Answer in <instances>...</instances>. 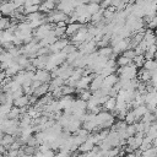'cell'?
<instances>
[{
    "label": "cell",
    "mask_w": 157,
    "mask_h": 157,
    "mask_svg": "<svg viewBox=\"0 0 157 157\" xmlns=\"http://www.w3.org/2000/svg\"><path fill=\"white\" fill-rule=\"evenodd\" d=\"M94 120H96V124L99 128V130L101 129H108L114 124V115L110 112L101 110L98 114H96Z\"/></svg>",
    "instance_id": "1"
},
{
    "label": "cell",
    "mask_w": 157,
    "mask_h": 157,
    "mask_svg": "<svg viewBox=\"0 0 157 157\" xmlns=\"http://www.w3.org/2000/svg\"><path fill=\"white\" fill-rule=\"evenodd\" d=\"M117 75L120 80H134L137 76V67L131 63L126 66L119 67L117 70Z\"/></svg>",
    "instance_id": "2"
},
{
    "label": "cell",
    "mask_w": 157,
    "mask_h": 157,
    "mask_svg": "<svg viewBox=\"0 0 157 157\" xmlns=\"http://www.w3.org/2000/svg\"><path fill=\"white\" fill-rule=\"evenodd\" d=\"M1 129L4 134L15 136L16 134H18V121L15 119H5L1 124Z\"/></svg>",
    "instance_id": "3"
},
{
    "label": "cell",
    "mask_w": 157,
    "mask_h": 157,
    "mask_svg": "<svg viewBox=\"0 0 157 157\" xmlns=\"http://www.w3.org/2000/svg\"><path fill=\"white\" fill-rule=\"evenodd\" d=\"M52 29H53V26L50 23L44 22L43 25H40L39 27H37L34 29V37H36V39H43Z\"/></svg>",
    "instance_id": "4"
},
{
    "label": "cell",
    "mask_w": 157,
    "mask_h": 157,
    "mask_svg": "<svg viewBox=\"0 0 157 157\" xmlns=\"http://www.w3.org/2000/svg\"><path fill=\"white\" fill-rule=\"evenodd\" d=\"M112 48V52L114 55L117 54H120V53H124L126 49H129V38H125V39H120L119 42H117L114 45L110 47Z\"/></svg>",
    "instance_id": "5"
},
{
    "label": "cell",
    "mask_w": 157,
    "mask_h": 157,
    "mask_svg": "<svg viewBox=\"0 0 157 157\" xmlns=\"http://www.w3.org/2000/svg\"><path fill=\"white\" fill-rule=\"evenodd\" d=\"M50 72L44 70V69H38L37 71H34V77L33 80L39 81L40 83H48L50 81Z\"/></svg>",
    "instance_id": "6"
},
{
    "label": "cell",
    "mask_w": 157,
    "mask_h": 157,
    "mask_svg": "<svg viewBox=\"0 0 157 157\" xmlns=\"http://www.w3.org/2000/svg\"><path fill=\"white\" fill-rule=\"evenodd\" d=\"M67 16L65 15V13H63L61 11H54V12H52L50 15H48V17H47V20L45 21H48L49 23H58V22H60V21H65L66 23H67Z\"/></svg>",
    "instance_id": "7"
},
{
    "label": "cell",
    "mask_w": 157,
    "mask_h": 157,
    "mask_svg": "<svg viewBox=\"0 0 157 157\" xmlns=\"http://www.w3.org/2000/svg\"><path fill=\"white\" fill-rule=\"evenodd\" d=\"M15 10V5L11 1H2L0 4V13L4 16H12Z\"/></svg>",
    "instance_id": "8"
},
{
    "label": "cell",
    "mask_w": 157,
    "mask_h": 157,
    "mask_svg": "<svg viewBox=\"0 0 157 157\" xmlns=\"http://www.w3.org/2000/svg\"><path fill=\"white\" fill-rule=\"evenodd\" d=\"M67 44H69V40H67V39H56L53 44H50V45L48 47V49H49V52H52V53H59V52H61Z\"/></svg>",
    "instance_id": "9"
},
{
    "label": "cell",
    "mask_w": 157,
    "mask_h": 157,
    "mask_svg": "<svg viewBox=\"0 0 157 157\" xmlns=\"http://www.w3.org/2000/svg\"><path fill=\"white\" fill-rule=\"evenodd\" d=\"M96 76V74H92V75H87V76H82L80 77L77 81H76V85L75 87H77V90H87L88 88V85L91 82V80Z\"/></svg>",
    "instance_id": "10"
},
{
    "label": "cell",
    "mask_w": 157,
    "mask_h": 157,
    "mask_svg": "<svg viewBox=\"0 0 157 157\" xmlns=\"http://www.w3.org/2000/svg\"><path fill=\"white\" fill-rule=\"evenodd\" d=\"M93 147H94V142H93L92 135H91V136H88V139H86L77 148H78V151H80L81 153H87V152H90Z\"/></svg>",
    "instance_id": "11"
},
{
    "label": "cell",
    "mask_w": 157,
    "mask_h": 157,
    "mask_svg": "<svg viewBox=\"0 0 157 157\" xmlns=\"http://www.w3.org/2000/svg\"><path fill=\"white\" fill-rule=\"evenodd\" d=\"M102 82H103V77L101 76V75H96L92 80H91V82H90V91H92V92H94V91H98L101 87H102Z\"/></svg>",
    "instance_id": "12"
},
{
    "label": "cell",
    "mask_w": 157,
    "mask_h": 157,
    "mask_svg": "<svg viewBox=\"0 0 157 157\" xmlns=\"http://www.w3.org/2000/svg\"><path fill=\"white\" fill-rule=\"evenodd\" d=\"M81 27H82V25H81V23H77V22L69 23V25L65 27V36H69V37L74 36Z\"/></svg>",
    "instance_id": "13"
},
{
    "label": "cell",
    "mask_w": 157,
    "mask_h": 157,
    "mask_svg": "<svg viewBox=\"0 0 157 157\" xmlns=\"http://www.w3.org/2000/svg\"><path fill=\"white\" fill-rule=\"evenodd\" d=\"M118 80H119V77H118L117 74H110V75L103 77L102 85H103V86H107V87H113V86L118 82Z\"/></svg>",
    "instance_id": "14"
},
{
    "label": "cell",
    "mask_w": 157,
    "mask_h": 157,
    "mask_svg": "<svg viewBox=\"0 0 157 157\" xmlns=\"http://www.w3.org/2000/svg\"><path fill=\"white\" fill-rule=\"evenodd\" d=\"M63 85H64V80H63L61 77L56 76V77H54V78H50V81H49V83H48V91L52 92L54 88L61 87Z\"/></svg>",
    "instance_id": "15"
},
{
    "label": "cell",
    "mask_w": 157,
    "mask_h": 157,
    "mask_svg": "<svg viewBox=\"0 0 157 157\" xmlns=\"http://www.w3.org/2000/svg\"><path fill=\"white\" fill-rule=\"evenodd\" d=\"M55 7V2H53V1H49V0H44L39 6H38V11L40 12H49V11H52L53 9Z\"/></svg>",
    "instance_id": "16"
},
{
    "label": "cell",
    "mask_w": 157,
    "mask_h": 157,
    "mask_svg": "<svg viewBox=\"0 0 157 157\" xmlns=\"http://www.w3.org/2000/svg\"><path fill=\"white\" fill-rule=\"evenodd\" d=\"M13 105L16 107V108H23V107H27L29 103H28V96H26V94H23V96H21V97H18V98H16V99H13Z\"/></svg>",
    "instance_id": "17"
},
{
    "label": "cell",
    "mask_w": 157,
    "mask_h": 157,
    "mask_svg": "<svg viewBox=\"0 0 157 157\" xmlns=\"http://www.w3.org/2000/svg\"><path fill=\"white\" fill-rule=\"evenodd\" d=\"M99 56L104 58V59H112V56L114 55L113 52H112V48L110 47H103V48H99V50L97 52Z\"/></svg>",
    "instance_id": "18"
},
{
    "label": "cell",
    "mask_w": 157,
    "mask_h": 157,
    "mask_svg": "<svg viewBox=\"0 0 157 157\" xmlns=\"http://www.w3.org/2000/svg\"><path fill=\"white\" fill-rule=\"evenodd\" d=\"M102 105H103L105 112H113L114 108H115V98L114 97H108Z\"/></svg>",
    "instance_id": "19"
},
{
    "label": "cell",
    "mask_w": 157,
    "mask_h": 157,
    "mask_svg": "<svg viewBox=\"0 0 157 157\" xmlns=\"http://www.w3.org/2000/svg\"><path fill=\"white\" fill-rule=\"evenodd\" d=\"M20 70H21V67H20L16 63H13L11 66H9V67H7L6 70H4V71H5V74H6L7 77H13Z\"/></svg>",
    "instance_id": "20"
},
{
    "label": "cell",
    "mask_w": 157,
    "mask_h": 157,
    "mask_svg": "<svg viewBox=\"0 0 157 157\" xmlns=\"http://www.w3.org/2000/svg\"><path fill=\"white\" fill-rule=\"evenodd\" d=\"M12 142H15V136H12V135H7V134H4V136H2V139H1L0 145H1V146H4V147L7 150Z\"/></svg>",
    "instance_id": "21"
},
{
    "label": "cell",
    "mask_w": 157,
    "mask_h": 157,
    "mask_svg": "<svg viewBox=\"0 0 157 157\" xmlns=\"http://www.w3.org/2000/svg\"><path fill=\"white\" fill-rule=\"evenodd\" d=\"M47 92H48V83H42L39 87L34 88L33 96H36V97H42V96L47 94Z\"/></svg>",
    "instance_id": "22"
},
{
    "label": "cell",
    "mask_w": 157,
    "mask_h": 157,
    "mask_svg": "<svg viewBox=\"0 0 157 157\" xmlns=\"http://www.w3.org/2000/svg\"><path fill=\"white\" fill-rule=\"evenodd\" d=\"M137 75H139V78H140V82H145L147 83L151 78V72L145 70V69H141L140 71H137Z\"/></svg>",
    "instance_id": "23"
},
{
    "label": "cell",
    "mask_w": 157,
    "mask_h": 157,
    "mask_svg": "<svg viewBox=\"0 0 157 157\" xmlns=\"http://www.w3.org/2000/svg\"><path fill=\"white\" fill-rule=\"evenodd\" d=\"M147 110H148V109H147V107H146L145 104H141V105H139V107L134 108V109H132V113L135 114L136 119H140V118H142V115H144Z\"/></svg>",
    "instance_id": "24"
},
{
    "label": "cell",
    "mask_w": 157,
    "mask_h": 157,
    "mask_svg": "<svg viewBox=\"0 0 157 157\" xmlns=\"http://www.w3.org/2000/svg\"><path fill=\"white\" fill-rule=\"evenodd\" d=\"M38 20H44V15H42L39 11L37 12H32L26 15V22H31V21H38Z\"/></svg>",
    "instance_id": "25"
},
{
    "label": "cell",
    "mask_w": 157,
    "mask_h": 157,
    "mask_svg": "<svg viewBox=\"0 0 157 157\" xmlns=\"http://www.w3.org/2000/svg\"><path fill=\"white\" fill-rule=\"evenodd\" d=\"M155 54H156V45L153 44V45L147 47V49H146L145 53H144V58H145V60H147V59H153V58H155Z\"/></svg>",
    "instance_id": "26"
},
{
    "label": "cell",
    "mask_w": 157,
    "mask_h": 157,
    "mask_svg": "<svg viewBox=\"0 0 157 157\" xmlns=\"http://www.w3.org/2000/svg\"><path fill=\"white\" fill-rule=\"evenodd\" d=\"M86 7H87V12L90 15H93L101 10L99 4H97V2H88V4H86Z\"/></svg>",
    "instance_id": "27"
},
{
    "label": "cell",
    "mask_w": 157,
    "mask_h": 157,
    "mask_svg": "<svg viewBox=\"0 0 157 157\" xmlns=\"http://www.w3.org/2000/svg\"><path fill=\"white\" fill-rule=\"evenodd\" d=\"M90 20H91V21H92L94 25H97V23L102 22V21H103V9H101L98 12H96V13L91 15Z\"/></svg>",
    "instance_id": "28"
},
{
    "label": "cell",
    "mask_w": 157,
    "mask_h": 157,
    "mask_svg": "<svg viewBox=\"0 0 157 157\" xmlns=\"http://www.w3.org/2000/svg\"><path fill=\"white\" fill-rule=\"evenodd\" d=\"M124 121L128 124V125H130V124H134V123H136L137 121V119H136V117H135V114L132 113V110H128L126 112V114H125V117H124Z\"/></svg>",
    "instance_id": "29"
},
{
    "label": "cell",
    "mask_w": 157,
    "mask_h": 157,
    "mask_svg": "<svg viewBox=\"0 0 157 157\" xmlns=\"http://www.w3.org/2000/svg\"><path fill=\"white\" fill-rule=\"evenodd\" d=\"M142 66L147 71H153V70H156V61L153 59H147V60H145Z\"/></svg>",
    "instance_id": "30"
},
{
    "label": "cell",
    "mask_w": 157,
    "mask_h": 157,
    "mask_svg": "<svg viewBox=\"0 0 157 157\" xmlns=\"http://www.w3.org/2000/svg\"><path fill=\"white\" fill-rule=\"evenodd\" d=\"M12 39H13V33L9 32L7 29L6 31H2V37H1V43L0 44L7 43V42H12Z\"/></svg>",
    "instance_id": "31"
},
{
    "label": "cell",
    "mask_w": 157,
    "mask_h": 157,
    "mask_svg": "<svg viewBox=\"0 0 157 157\" xmlns=\"http://www.w3.org/2000/svg\"><path fill=\"white\" fill-rule=\"evenodd\" d=\"M115 63H117V66L123 67V66H126V65L131 64V60H129L128 58H125L124 55H121V56H119V58L115 60Z\"/></svg>",
    "instance_id": "32"
},
{
    "label": "cell",
    "mask_w": 157,
    "mask_h": 157,
    "mask_svg": "<svg viewBox=\"0 0 157 157\" xmlns=\"http://www.w3.org/2000/svg\"><path fill=\"white\" fill-rule=\"evenodd\" d=\"M7 118L9 119H15V120L20 119V108H16V107L11 108L9 114H7Z\"/></svg>",
    "instance_id": "33"
},
{
    "label": "cell",
    "mask_w": 157,
    "mask_h": 157,
    "mask_svg": "<svg viewBox=\"0 0 157 157\" xmlns=\"http://www.w3.org/2000/svg\"><path fill=\"white\" fill-rule=\"evenodd\" d=\"M131 63H132L136 67H141V66L144 65V63H145V58H144V55H135L134 59L131 60Z\"/></svg>",
    "instance_id": "34"
},
{
    "label": "cell",
    "mask_w": 157,
    "mask_h": 157,
    "mask_svg": "<svg viewBox=\"0 0 157 157\" xmlns=\"http://www.w3.org/2000/svg\"><path fill=\"white\" fill-rule=\"evenodd\" d=\"M10 25H11V21H10V18H7V17H0V31H6L9 27H10Z\"/></svg>",
    "instance_id": "35"
},
{
    "label": "cell",
    "mask_w": 157,
    "mask_h": 157,
    "mask_svg": "<svg viewBox=\"0 0 157 157\" xmlns=\"http://www.w3.org/2000/svg\"><path fill=\"white\" fill-rule=\"evenodd\" d=\"M74 92H75V88L74 87L67 86V85H63L61 86V93H63V96H71Z\"/></svg>",
    "instance_id": "36"
},
{
    "label": "cell",
    "mask_w": 157,
    "mask_h": 157,
    "mask_svg": "<svg viewBox=\"0 0 157 157\" xmlns=\"http://www.w3.org/2000/svg\"><path fill=\"white\" fill-rule=\"evenodd\" d=\"M78 96H80V99L82 101H88L91 98V91L90 90H80L78 91Z\"/></svg>",
    "instance_id": "37"
},
{
    "label": "cell",
    "mask_w": 157,
    "mask_h": 157,
    "mask_svg": "<svg viewBox=\"0 0 157 157\" xmlns=\"http://www.w3.org/2000/svg\"><path fill=\"white\" fill-rule=\"evenodd\" d=\"M141 157H156V148H155V146H152L148 150L144 151L141 153Z\"/></svg>",
    "instance_id": "38"
},
{
    "label": "cell",
    "mask_w": 157,
    "mask_h": 157,
    "mask_svg": "<svg viewBox=\"0 0 157 157\" xmlns=\"http://www.w3.org/2000/svg\"><path fill=\"white\" fill-rule=\"evenodd\" d=\"M53 33L56 38H61L65 36V27H55L53 29Z\"/></svg>",
    "instance_id": "39"
},
{
    "label": "cell",
    "mask_w": 157,
    "mask_h": 157,
    "mask_svg": "<svg viewBox=\"0 0 157 157\" xmlns=\"http://www.w3.org/2000/svg\"><path fill=\"white\" fill-rule=\"evenodd\" d=\"M9 93L11 94L12 99H16V98H18V97H21V96H23V94H25V93H23V90H22V87H21V88H18V90H16V91L9 92Z\"/></svg>",
    "instance_id": "40"
},
{
    "label": "cell",
    "mask_w": 157,
    "mask_h": 157,
    "mask_svg": "<svg viewBox=\"0 0 157 157\" xmlns=\"http://www.w3.org/2000/svg\"><path fill=\"white\" fill-rule=\"evenodd\" d=\"M123 55H124L125 58H128L129 60H132V59H134V56H135L136 54H135L134 49H126V50L123 53Z\"/></svg>",
    "instance_id": "41"
},
{
    "label": "cell",
    "mask_w": 157,
    "mask_h": 157,
    "mask_svg": "<svg viewBox=\"0 0 157 157\" xmlns=\"http://www.w3.org/2000/svg\"><path fill=\"white\" fill-rule=\"evenodd\" d=\"M156 23H157V18H156V16L151 17V18L147 21V26H148V29H155V27H156Z\"/></svg>",
    "instance_id": "42"
},
{
    "label": "cell",
    "mask_w": 157,
    "mask_h": 157,
    "mask_svg": "<svg viewBox=\"0 0 157 157\" xmlns=\"http://www.w3.org/2000/svg\"><path fill=\"white\" fill-rule=\"evenodd\" d=\"M6 77H7V76H6L5 71H1V70H0V83H1V82H2V81L6 78Z\"/></svg>",
    "instance_id": "43"
},
{
    "label": "cell",
    "mask_w": 157,
    "mask_h": 157,
    "mask_svg": "<svg viewBox=\"0 0 157 157\" xmlns=\"http://www.w3.org/2000/svg\"><path fill=\"white\" fill-rule=\"evenodd\" d=\"M55 27H66V22L65 21H60V22L55 23Z\"/></svg>",
    "instance_id": "44"
},
{
    "label": "cell",
    "mask_w": 157,
    "mask_h": 157,
    "mask_svg": "<svg viewBox=\"0 0 157 157\" xmlns=\"http://www.w3.org/2000/svg\"><path fill=\"white\" fill-rule=\"evenodd\" d=\"M124 157H136V156H135V153H134V152H129V153H126Z\"/></svg>",
    "instance_id": "45"
},
{
    "label": "cell",
    "mask_w": 157,
    "mask_h": 157,
    "mask_svg": "<svg viewBox=\"0 0 157 157\" xmlns=\"http://www.w3.org/2000/svg\"><path fill=\"white\" fill-rule=\"evenodd\" d=\"M23 157H32V156H27V155H25V156H23Z\"/></svg>",
    "instance_id": "46"
}]
</instances>
